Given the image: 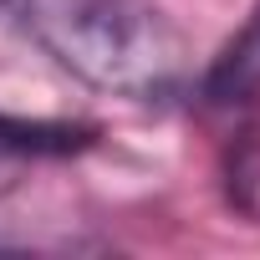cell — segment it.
<instances>
[{
  "label": "cell",
  "mask_w": 260,
  "mask_h": 260,
  "mask_svg": "<svg viewBox=\"0 0 260 260\" xmlns=\"http://www.w3.org/2000/svg\"><path fill=\"white\" fill-rule=\"evenodd\" d=\"M26 31L87 87L153 102L184 82V41L158 0H16Z\"/></svg>",
  "instance_id": "obj_1"
},
{
  "label": "cell",
  "mask_w": 260,
  "mask_h": 260,
  "mask_svg": "<svg viewBox=\"0 0 260 260\" xmlns=\"http://www.w3.org/2000/svg\"><path fill=\"white\" fill-rule=\"evenodd\" d=\"M204 102L219 112H260V11L204 72Z\"/></svg>",
  "instance_id": "obj_2"
},
{
  "label": "cell",
  "mask_w": 260,
  "mask_h": 260,
  "mask_svg": "<svg viewBox=\"0 0 260 260\" xmlns=\"http://www.w3.org/2000/svg\"><path fill=\"white\" fill-rule=\"evenodd\" d=\"M77 148V127H51V122H21L0 112V199H6L21 174L46 158V153H72Z\"/></svg>",
  "instance_id": "obj_3"
},
{
  "label": "cell",
  "mask_w": 260,
  "mask_h": 260,
  "mask_svg": "<svg viewBox=\"0 0 260 260\" xmlns=\"http://www.w3.org/2000/svg\"><path fill=\"white\" fill-rule=\"evenodd\" d=\"M224 189H230V204L250 219H260V138H245L230 164H224Z\"/></svg>",
  "instance_id": "obj_4"
},
{
  "label": "cell",
  "mask_w": 260,
  "mask_h": 260,
  "mask_svg": "<svg viewBox=\"0 0 260 260\" xmlns=\"http://www.w3.org/2000/svg\"><path fill=\"white\" fill-rule=\"evenodd\" d=\"M0 6H11V0H0Z\"/></svg>",
  "instance_id": "obj_5"
}]
</instances>
